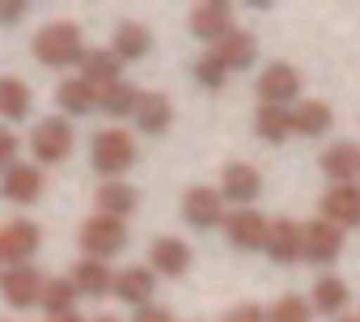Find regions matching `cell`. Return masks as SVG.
<instances>
[{
  "mask_svg": "<svg viewBox=\"0 0 360 322\" xmlns=\"http://www.w3.org/2000/svg\"><path fill=\"white\" fill-rule=\"evenodd\" d=\"M119 301H127V305H148V297H153V267H123L119 276H115V288H110Z\"/></svg>",
  "mask_w": 360,
  "mask_h": 322,
  "instance_id": "ffe728a7",
  "label": "cell"
},
{
  "mask_svg": "<svg viewBox=\"0 0 360 322\" xmlns=\"http://www.w3.org/2000/svg\"><path fill=\"white\" fill-rule=\"evenodd\" d=\"M131 119L140 123V131L161 136V131L174 123V102H169L165 94H140V106H136V115H131Z\"/></svg>",
  "mask_w": 360,
  "mask_h": 322,
  "instance_id": "d6986e66",
  "label": "cell"
},
{
  "mask_svg": "<svg viewBox=\"0 0 360 322\" xmlns=\"http://www.w3.org/2000/svg\"><path fill=\"white\" fill-rule=\"evenodd\" d=\"M221 191H225V200H233V204H250V200H259L263 179H259L255 166L233 161V166H225V174H221Z\"/></svg>",
  "mask_w": 360,
  "mask_h": 322,
  "instance_id": "e0dca14e",
  "label": "cell"
},
{
  "mask_svg": "<svg viewBox=\"0 0 360 322\" xmlns=\"http://www.w3.org/2000/svg\"><path fill=\"white\" fill-rule=\"evenodd\" d=\"M18 136L9 131V127H0V174H9L13 166H18Z\"/></svg>",
  "mask_w": 360,
  "mask_h": 322,
  "instance_id": "836d02e7",
  "label": "cell"
},
{
  "mask_svg": "<svg viewBox=\"0 0 360 322\" xmlns=\"http://www.w3.org/2000/svg\"><path fill=\"white\" fill-rule=\"evenodd\" d=\"M187 26H191V34L195 39H204V43H221V39H229L233 34V9L229 5H221V0H204V5H195L191 9V18H187Z\"/></svg>",
  "mask_w": 360,
  "mask_h": 322,
  "instance_id": "52a82bcc",
  "label": "cell"
},
{
  "mask_svg": "<svg viewBox=\"0 0 360 322\" xmlns=\"http://www.w3.org/2000/svg\"><path fill=\"white\" fill-rule=\"evenodd\" d=\"M255 131H259V140H267V144H284V140L292 136V110H288V106H259Z\"/></svg>",
  "mask_w": 360,
  "mask_h": 322,
  "instance_id": "484cf974",
  "label": "cell"
},
{
  "mask_svg": "<svg viewBox=\"0 0 360 322\" xmlns=\"http://www.w3.org/2000/svg\"><path fill=\"white\" fill-rule=\"evenodd\" d=\"M140 106V89L127 85V81H115L106 89H98V110H106L110 119H123V115H136Z\"/></svg>",
  "mask_w": 360,
  "mask_h": 322,
  "instance_id": "4316f807",
  "label": "cell"
},
{
  "mask_svg": "<svg viewBox=\"0 0 360 322\" xmlns=\"http://www.w3.org/2000/svg\"><path fill=\"white\" fill-rule=\"evenodd\" d=\"M119 68H123V60L106 47V51H85V60H81V81H89L94 89H106V85H115L119 81Z\"/></svg>",
  "mask_w": 360,
  "mask_h": 322,
  "instance_id": "7402d4cb",
  "label": "cell"
},
{
  "mask_svg": "<svg viewBox=\"0 0 360 322\" xmlns=\"http://www.w3.org/2000/svg\"><path fill=\"white\" fill-rule=\"evenodd\" d=\"M221 217H225V195H221V191H212V187H191V191L183 195V221H187V225L212 229V225H221Z\"/></svg>",
  "mask_w": 360,
  "mask_h": 322,
  "instance_id": "7c38bea8",
  "label": "cell"
},
{
  "mask_svg": "<svg viewBox=\"0 0 360 322\" xmlns=\"http://www.w3.org/2000/svg\"><path fill=\"white\" fill-rule=\"evenodd\" d=\"M26 18V0H0V26H18Z\"/></svg>",
  "mask_w": 360,
  "mask_h": 322,
  "instance_id": "e575fe53",
  "label": "cell"
},
{
  "mask_svg": "<svg viewBox=\"0 0 360 322\" xmlns=\"http://www.w3.org/2000/svg\"><path fill=\"white\" fill-rule=\"evenodd\" d=\"M56 102H60L64 115H89V110H98V89L81 77H68V81H60Z\"/></svg>",
  "mask_w": 360,
  "mask_h": 322,
  "instance_id": "603a6c76",
  "label": "cell"
},
{
  "mask_svg": "<svg viewBox=\"0 0 360 322\" xmlns=\"http://www.w3.org/2000/svg\"><path fill=\"white\" fill-rule=\"evenodd\" d=\"M39 246H43V233H39L34 221H9L5 229H0V250H5L9 267L30 263V259L39 255Z\"/></svg>",
  "mask_w": 360,
  "mask_h": 322,
  "instance_id": "ba28073f",
  "label": "cell"
},
{
  "mask_svg": "<svg viewBox=\"0 0 360 322\" xmlns=\"http://www.w3.org/2000/svg\"><path fill=\"white\" fill-rule=\"evenodd\" d=\"M127 246V225L119 221V217H102V212H94L85 225H81V250H85V259H110V255H119Z\"/></svg>",
  "mask_w": 360,
  "mask_h": 322,
  "instance_id": "3957f363",
  "label": "cell"
},
{
  "mask_svg": "<svg viewBox=\"0 0 360 322\" xmlns=\"http://www.w3.org/2000/svg\"><path fill=\"white\" fill-rule=\"evenodd\" d=\"M339 322H360V318H339Z\"/></svg>",
  "mask_w": 360,
  "mask_h": 322,
  "instance_id": "60d3db41",
  "label": "cell"
},
{
  "mask_svg": "<svg viewBox=\"0 0 360 322\" xmlns=\"http://www.w3.org/2000/svg\"><path fill=\"white\" fill-rule=\"evenodd\" d=\"M318 212H322V221H330L335 229L360 225V187H356V183H339V187L322 191Z\"/></svg>",
  "mask_w": 360,
  "mask_h": 322,
  "instance_id": "8992f818",
  "label": "cell"
},
{
  "mask_svg": "<svg viewBox=\"0 0 360 322\" xmlns=\"http://www.w3.org/2000/svg\"><path fill=\"white\" fill-rule=\"evenodd\" d=\"M77 297H81V292H77V284H72L68 276H56V280H47V284H43V301H39V305H43L51 318H60V314H72Z\"/></svg>",
  "mask_w": 360,
  "mask_h": 322,
  "instance_id": "4dcf8cb0",
  "label": "cell"
},
{
  "mask_svg": "<svg viewBox=\"0 0 360 322\" xmlns=\"http://www.w3.org/2000/svg\"><path fill=\"white\" fill-rule=\"evenodd\" d=\"M148 263H153L157 276L178 280V276H187V267H191V246H187L183 238H153V246H148Z\"/></svg>",
  "mask_w": 360,
  "mask_h": 322,
  "instance_id": "4fadbf2b",
  "label": "cell"
},
{
  "mask_svg": "<svg viewBox=\"0 0 360 322\" xmlns=\"http://www.w3.org/2000/svg\"><path fill=\"white\" fill-rule=\"evenodd\" d=\"M212 56H217L225 68H250V60L259 56V43H255L250 30H233L229 39H221V43L212 47Z\"/></svg>",
  "mask_w": 360,
  "mask_h": 322,
  "instance_id": "44dd1931",
  "label": "cell"
},
{
  "mask_svg": "<svg viewBox=\"0 0 360 322\" xmlns=\"http://www.w3.org/2000/svg\"><path fill=\"white\" fill-rule=\"evenodd\" d=\"M225 322H267V309H259V305H238V309L225 314Z\"/></svg>",
  "mask_w": 360,
  "mask_h": 322,
  "instance_id": "8d00e7d4",
  "label": "cell"
},
{
  "mask_svg": "<svg viewBox=\"0 0 360 322\" xmlns=\"http://www.w3.org/2000/svg\"><path fill=\"white\" fill-rule=\"evenodd\" d=\"M301 238H305V263H335L339 250H343V229H335L330 221H305L301 225Z\"/></svg>",
  "mask_w": 360,
  "mask_h": 322,
  "instance_id": "8fae6325",
  "label": "cell"
},
{
  "mask_svg": "<svg viewBox=\"0 0 360 322\" xmlns=\"http://www.w3.org/2000/svg\"><path fill=\"white\" fill-rule=\"evenodd\" d=\"M225 72H229V68H225V64H221L212 51L195 60V81H200L204 89H221V85H225Z\"/></svg>",
  "mask_w": 360,
  "mask_h": 322,
  "instance_id": "d6a6232c",
  "label": "cell"
},
{
  "mask_svg": "<svg viewBox=\"0 0 360 322\" xmlns=\"http://www.w3.org/2000/svg\"><path fill=\"white\" fill-rule=\"evenodd\" d=\"M30 106H34V98H30V85H26V81H18V77H0V119L18 123V119L30 115Z\"/></svg>",
  "mask_w": 360,
  "mask_h": 322,
  "instance_id": "d4e9b609",
  "label": "cell"
},
{
  "mask_svg": "<svg viewBox=\"0 0 360 322\" xmlns=\"http://www.w3.org/2000/svg\"><path fill=\"white\" fill-rule=\"evenodd\" d=\"M43 276L34 263H22V267H5V276H0V292H5V301L13 309H30L43 301Z\"/></svg>",
  "mask_w": 360,
  "mask_h": 322,
  "instance_id": "5b68a950",
  "label": "cell"
},
{
  "mask_svg": "<svg viewBox=\"0 0 360 322\" xmlns=\"http://www.w3.org/2000/svg\"><path fill=\"white\" fill-rule=\"evenodd\" d=\"M47 322H85V318H77V314H60V318H47Z\"/></svg>",
  "mask_w": 360,
  "mask_h": 322,
  "instance_id": "74e56055",
  "label": "cell"
},
{
  "mask_svg": "<svg viewBox=\"0 0 360 322\" xmlns=\"http://www.w3.org/2000/svg\"><path fill=\"white\" fill-rule=\"evenodd\" d=\"M131 208H136V191H131L127 183L115 179V183H102V187H98V212H102V217H119V221H123Z\"/></svg>",
  "mask_w": 360,
  "mask_h": 322,
  "instance_id": "f546056e",
  "label": "cell"
},
{
  "mask_svg": "<svg viewBox=\"0 0 360 322\" xmlns=\"http://www.w3.org/2000/svg\"><path fill=\"white\" fill-rule=\"evenodd\" d=\"M89 161H94V170L106 174L110 183L136 161V140L123 131V127H106L94 136V148H89Z\"/></svg>",
  "mask_w": 360,
  "mask_h": 322,
  "instance_id": "7a4b0ae2",
  "label": "cell"
},
{
  "mask_svg": "<svg viewBox=\"0 0 360 322\" xmlns=\"http://www.w3.org/2000/svg\"><path fill=\"white\" fill-rule=\"evenodd\" d=\"M5 267H9V259H5V250H0V276H5Z\"/></svg>",
  "mask_w": 360,
  "mask_h": 322,
  "instance_id": "ab89813d",
  "label": "cell"
},
{
  "mask_svg": "<svg viewBox=\"0 0 360 322\" xmlns=\"http://www.w3.org/2000/svg\"><path fill=\"white\" fill-rule=\"evenodd\" d=\"M72 144H77V131L68 119H43L34 123V136H30V153L39 157V166H60L64 157H72Z\"/></svg>",
  "mask_w": 360,
  "mask_h": 322,
  "instance_id": "277c9868",
  "label": "cell"
},
{
  "mask_svg": "<svg viewBox=\"0 0 360 322\" xmlns=\"http://www.w3.org/2000/svg\"><path fill=\"white\" fill-rule=\"evenodd\" d=\"M314 318V305L309 301H301V297H280L271 309H267V322H309Z\"/></svg>",
  "mask_w": 360,
  "mask_h": 322,
  "instance_id": "1f68e13d",
  "label": "cell"
},
{
  "mask_svg": "<svg viewBox=\"0 0 360 322\" xmlns=\"http://www.w3.org/2000/svg\"><path fill=\"white\" fill-rule=\"evenodd\" d=\"M0 195L13 200V204H34L43 195V170L39 166H22V161H18L9 174H0Z\"/></svg>",
  "mask_w": 360,
  "mask_h": 322,
  "instance_id": "9a60e30c",
  "label": "cell"
},
{
  "mask_svg": "<svg viewBox=\"0 0 360 322\" xmlns=\"http://www.w3.org/2000/svg\"><path fill=\"white\" fill-rule=\"evenodd\" d=\"M34 60L47 68H68L85 60V39L77 22H51L34 34Z\"/></svg>",
  "mask_w": 360,
  "mask_h": 322,
  "instance_id": "6da1fadb",
  "label": "cell"
},
{
  "mask_svg": "<svg viewBox=\"0 0 360 322\" xmlns=\"http://www.w3.org/2000/svg\"><path fill=\"white\" fill-rule=\"evenodd\" d=\"M276 263H297V259H305V238H301V225L297 221H288V217H280V221H271V229H267V246H263Z\"/></svg>",
  "mask_w": 360,
  "mask_h": 322,
  "instance_id": "5bb4252c",
  "label": "cell"
},
{
  "mask_svg": "<svg viewBox=\"0 0 360 322\" xmlns=\"http://www.w3.org/2000/svg\"><path fill=\"white\" fill-rule=\"evenodd\" d=\"M267 229H271V221H263L255 208H238V212L225 217V238L238 250H263L267 246Z\"/></svg>",
  "mask_w": 360,
  "mask_h": 322,
  "instance_id": "30bf717a",
  "label": "cell"
},
{
  "mask_svg": "<svg viewBox=\"0 0 360 322\" xmlns=\"http://www.w3.org/2000/svg\"><path fill=\"white\" fill-rule=\"evenodd\" d=\"M322 174L339 187V183H352L356 174H360V148L356 144H347V140H339V144H330L326 153H322Z\"/></svg>",
  "mask_w": 360,
  "mask_h": 322,
  "instance_id": "2e32d148",
  "label": "cell"
},
{
  "mask_svg": "<svg viewBox=\"0 0 360 322\" xmlns=\"http://www.w3.org/2000/svg\"><path fill=\"white\" fill-rule=\"evenodd\" d=\"M148 47H153V34H148L144 22H123V26L115 30V43H110V51H115L119 60H144Z\"/></svg>",
  "mask_w": 360,
  "mask_h": 322,
  "instance_id": "cb8c5ba5",
  "label": "cell"
},
{
  "mask_svg": "<svg viewBox=\"0 0 360 322\" xmlns=\"http://www.w3.org/2000/svg\"><path fill=\"white\" fill-rule=\"evenodd\" d=\"M330 123H335V110L326 102H301L292 110V131H301V136H322Z\"/></svg>",
  "mask_w": 360,
  "mask_h": 322,
  "instance_id": "f1b7e54d",
  "label": "cell"
},
{
  "mask_svg": "<svg viewBox=\"0 0 360 322\" xmlns=\"http://www.w3.org/2000/svg\"><path fill=\"white\" fill-rule=\"evenodd\" d=\"M255 89H259L263 106H288L301 94V77H297L292 64H271V68L259 72V85Z\"/></svg>",
  "mask_w": 360,
  "mask_h": 322,
  "instance_id": "9c48e42d",
  "label": "cell"
},
{
  "mask_svg": "<svg viewBox=\"0 0 360 322\" xmlns=\"http://www.w3.org/2000/svg\"><path fill=\"white\" fill-rule=\"evenodd\" d=\"M72 284H77V292L81 297H106L110 288H115V271L102 263V259H81L77 267H72V276H68Z\"/></svg>",
  "mask_w": 360,
  "mask_h": 322,
  "instance_id": "ac0fdd59",
  "label": "cell"
},
{
  "mask_svg": "<svg viewBox=\"0 0 360 322\" xmlns=\"http://www.w3.org/2000/svg\"><path fill=\"white\" fill-rule=\"evenodd\" d=\"M347 297H352V292H347V284H343L339 276H322V280L314 284V301H309V305H314L318 314H330V318H335V314L347 309Z\"/></svg>",
  "mask_w": 360,
  "mask_h": 322,
  "instance_id": "83f0119b",
  "label": "cell"
},
{
  "mask_svg": "<svg viewBox=\"0 0 360 322\" xmlns=\"http://www.w3.org/2000/svg\"><path fill=\"white\" fill-rule=\"evenodd\" d=\"M94 322H119V318H115V314H98Z\"/></svg>",
  "mask_w": 360,
  "mask_h": 322,
  "instance_id": "f35d334b",
  "label": "cell"
},
{
  "mask_svg": "<svg viewBox=\"0 0 360 322\" xmlns=\"http://www.w3.org/2000/svg\"><path fill=\"white\" fill-rule=\"evenodd\" d=\"M131 322H174V314H169L165 305H153V301H148V305H140V309H136V318H131Z\"/></svg>",
  "mask_w": 360,
  "mask_h": 322,
  "instance_id": "d590c367",
  "label": "cell"
}]
</instances>
